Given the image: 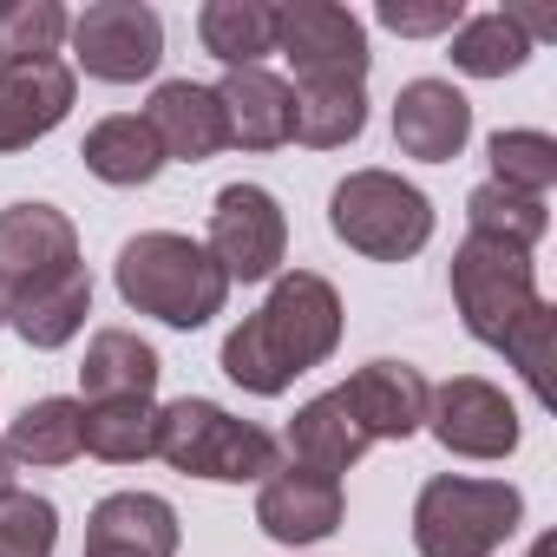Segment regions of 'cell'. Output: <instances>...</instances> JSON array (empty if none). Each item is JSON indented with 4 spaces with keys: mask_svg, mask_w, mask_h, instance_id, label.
<instances>
[{
    "mask_svg": "<svg viewBox=\"0 0 557 557\" xmlns=\"http://www.w3.org/2000/svg\"><path fill=\"white\" fill-rule=\"evenodd\" d=\"M86 544H119L138 557H177V511L158 492H112L92 505Z\"/></svg>",
    "mask_w": 557,
    "mask_h": 557,
    "instance_id": "21",
    "label": "cell"
},
{
    "mask_svg": "<svg viewBox=\"0 0 557 557\" xmlns=\"http://www.w3.org/2000/svg\"><path fill=\"white\" fill-rule=\"evenodd\" d=\"M524 518L518 485L440 472L413 498V550L420 557H492Z\"/></svg>",
    "mask_w": 557,
    "mask_h": 557,
    "instance_id": "5",
    "label": "cell"
},
{
    "mask_svg": "<svg viewBox=\"0 0 557 557\" xmlns=\"http://www.w3.org/2000/svg\"><path fill=\"white\" fill-rule=\"evenodd\" d=\"M171 472H190V479H216V485H262L275 466H283V446H275V433H262L256 420H236L230 407L216 400H171L158 407V453Z\"/></svg>",
    "mask_w": 557,
    "mask_h": 557,
    "instance_id": "4",
    "label": "cell"
},
{
    "mask_svg": "<svg viewBox=\"0 0 557 557\" xmlns=\"http://www.w3.org/2000/svg\"><path fill=\"white\" fill-rule=\"evenodd\" d=\"M8 453H14V466H66V459H79L86 453V407L60 400V394L27 400L21 420L8 426Z\"/></svg>",
    "mask_w": 557,
    "mask_h": 557,
    "instance_id": "24",
    "label": "cell"
},
{
    "mask_svg": "<svg viewBox=\"0 0 557 557\" xmlns=\"http://www.w3.org/2000/svg\"><path fill=\"white\" fill-rule=\"evenodd\" d=\"M66 34H73V14L60 0H0V66L60 60Z\"/></svg>",
    "mask_w": 557,
    "mask_h": 557,
    "instance_id": "27",
    "label": "cell"
},
{
    "mask_svg": "<svg viewBox=\"0 0 557 557\" xmlns=\"http://www.w3.org/2000/svg\"><path fill=\"white\" fill-rule=\"evenodd\" d=\"M60 544V511L40 492H0V557H53Z\"/></svg>",
    "mask_w": 557,
    "mask_h": 557,
    "instance_id": "31",
    "label": "cell"
},
{
    "mask_svg": "<svg viewBox=\"0 0 557 557\" xmlns=\"http://www.w3.org/2000/svg\"><path fill=\"white\" fill-rule=\"evenodd\" d=\"M216 106H223L230 145H243V151H283V145H296V86L275 79L269 66L223 73Z\"/></svg>",
    "mask_w": 557,
    "mask_h": 557,
    "instance_id": "14",
    "label": "cell"
},
{
    "mask_svg": "<svg viewBox=\"0 0 557 557\" xmlns=\"http://www.w3.org/2000/svg\"><path fill=\"white\" fill-rule=\"evenodd\" d=\"M342 400H348V413L361 420L368 440H413V433L426 426L433 387H426V374L407 368V361H368L361 374L342 381Z\"/></svg>",
    "mask_w": 557,
    "mask_h": 557,
    "instance_id": "15",
    "label": "cell"
},
{
    "mask_svg": "<svg viewBox=\"0 0 557 557\" xmlns=\"http://www.w3.org/2000/svg\"><path fill=\"white\" fill-rule=\"evenodd\" d=\"M426 426H433V440H440L446 453H459V459H505V453L518 446V413H511V400H505L492 381H479V374H453L446 387H433Z\"/></svg>",
    "mask_w": 557,
    "mask_h": 557,
    "instance_id": "10",
    "label": "cell"
},
{
    "mask_svg": "<svg viewBox=\"0 0 557 557\" xmlns=\"http://www.w3.org/2000/svg\"><path fill=\"white\" fill-rule=\"evenodd\" d=\"M197 40L230 73L262 66V53H275V8L269 0H210V8H197Z\"/></svg>",
    "mask_w": 557,
    "mask_h": 557,
    "instance_id": "23",
    "label": "cell"
},
{
    "mask_svg": "<svg viewBox=\"0 0 557 557\" xmlns=\"http://www.w3.org/2000/svg\"><path fill=\"white\" fill-rule=\"evenodd\" d=\"M0 329H8V289H0Z\"/></svg>",
    "mask_w": 557,
    "mask_h": 557,
    "instance_id": "36",
    "label": "cell"
},
{
    "mask_svg": "<svg viewBox=\"0 0 557 557\" xmlns=\"http://www.w3.org/2000/svg\"><path fill=\"white\" fill-rule=\"evenodd\" d=\"M275 53L296 66V92L302 86H368V27L335 8V0H296L275 8Z\"/></svg>",
    "mask_w": 557,
    "mask_h": 557,
    "instance_id": "7",
    "label": "cell"
},
{
    "mask_svg": "<svg viewBox=\"0 0 557 557\" xmlns=\"http://www.w3.org/2000/svg\"><path fill=\"white\" fill-rule=\"evenodd\" d=\"M374 21L387 34H400V40H426V34H453L466 21V8L459 0H381Z\"/></svg>",
    "mask_w": 557,
    "mask_h": 557,
    "instance_id": "32",
    "label": "cell"
},
{
    "mask_svg": "<svg viewBox=\"0 0 557 557\" xmlns=\"http://www.w3.org/2000/svg\"><path fill=\"white\" fill-rule=\"evenodd\" d=\"M531 60V40L505 21V14H472L453 27V66L472 79H505Z\"/></svg>",
    "mask_w": 557,
    "mask_h": 557,
    "instance_id": "29",
    "label": "cell"
},
{
    "mask_svg": "<svg viewBox=\"0 0 557 557\" xmlns=\"http://www.w3.org/2000/svg\"><path fill=\"white\" fill-rule=\"evenodd\" d=\"M73 112V66L34 60V66H0V151H27Z\"/></svg>",
    "mask_w": 557,
    "mask_h": 557,
    "instance_id": "17",
    "label": "cell"
},
{
    "mask_svg": "<svg viewBox=\"0 0 557 557\" xmlns=\"http://www.w3.org/2000/svg\"><path fill=\"white\" fill-rule=\"evenodd\" d=\"M466 236H485V243H511V249H531L544 230H550V210L544 197H518L505 184H479L466 197Z\"/></svg>",
    "mask_w": 557,
    "mask_h": 557,
    "instance_id": "28",
    "label": "cell"
},
{
    "mask_svg": "<svg viewBox=\"0 0 557 557\" xmlns=\"http://www.w3.org/2000/svg\"><path fill=\"white\" fill-rule=\"evenodd\" d=\"M203 249L216 256V269L230 283H262L289 249V216L262 184H223L210 203V243Z\"/></svg>",
    "mask_w": 557,
    "mask_h": 557,
    "instance_id": "9",
    "label": "cell"
},
{
    "mask_svg": "<svg viewBox=\"0 0 557 557\" xmlns=\"http://www.w3.org/2000/svg\"><path fill=\"white\" fill-rule=\"evenodd\" d=\"M329 230L368 262H407L433 243V203L394 171H348L329 197Z\"/></svg>",
    "mask_w": 557,
    "mask_h": 557,
    "instance_id": "6",
    "label": "cell"
},
{
    "mask_svg": "<svg viewBox=\"0 0 557 557\" xmlns=\"http://www.w3.org/2000/svg\"><path fill=\"white\" fill-rule=\"evenodd\" d=\"M283 446H289V459L296 466H309V472H329V479H342L374 440L361 433V420L348 413V400H342V387H329V394H315L296 420H289V433H283Z\"/></svg>",
    "mask_w": 557,
    "mask_h": 557,
    "instance_id": "19",
    "label": "cell"
},
{
    "mask_svg": "<svg viewBox=\"0 0 557 557\" xmlns=\"http://www.w3.org/2000/svg\"><path fill=\"white\" fill-rule=\"evenodd\" d=\"M151 125V138L164 145V164H203L230 145V125H223V106H216V86H197V79H164L151 92V106L138 112Z\"/></svg>",
    "mask_w": 557,
    "mask_h": 557,
    "instance_id": "16",
    "label": "cell"
},
{
    "mask_svg": "<svg viewBox=\"0 0 557 557\" xmlns=\"http://www.w3.org/2000/svg\"><path fill=\"white\" fill-rule=\"evenodd\" d=\"M472 138V99L446 79H413L394 99V145L420 164H453Z\"/></svg>",
    "mask_w": 557,
    "mask_h": 557,
    "instance_id": "13",
    "label": "cell"
},
{
    "mask_svg": "<svg viewBox=\"0 0 557 557\" xmlns=\"http://www.w3.org/2000/svg\"><path fill=\"white\" fill-rule=\"evenodd\" d=\"M492 184L518 197H544L557 184V138L550 132H492Z\"/></svg>",
    "mask_w": 557,
    "mask_h": 557,
    "instance_id": "30",
    "label": "cell"
},
{
    "mask_svg": "<svg viewBox=\"0 0 557 557\" xmlns=\"http://www.w3.org/2000/svg\"><path fill=\"white\" fill-rule=\"evenodd\" d=\"M0 492H14V453L0 446Z\"/></svg>",
    "mask_w": 557,
    "mask_h": 557,
    "instance_id": "33",
    "label": "cell"
},
{
    "mask_svg": "<svg viewBox=\"0 0 557 557\" xmlns=\"http://www.w3.org/2000/svg\"><path fill=\"white\" fill-rule=\"evenodd\" d=\"M531 557H557V537H537V544H531Z\"/></svg>",
    "mask_w": 557,
    "mask_h": 557,
    "instance_id": "35",
    "label": "cell"
},
{
    "mask_svg": "<svg viewBox=\"0 0 557 557\" xmlns=\"http://www.w3.org/2000/svg\"><path fill=\"white\" fill-rule=\"evenodd\" d=\"M335 348H342V296H335L329 275L296 269V275H283V283L269 289V302L243 329H230L223 374L243 394L275 400V394H289L296 374L322 368Z\"/></svg>",
    "mask_w": 557,
    "mask_h": 557,
    "instance_id": "2",
    "label": "cell"
},
{
    "mask_svg": "<svg viewBox=\"0 0 557 557\" xmlns=\"http://www.w3.org/2000/svg\"><path fill=\"white\" fill-rule=\"evenodd\" d=\"M79 269V230L53 203H14L0 210V289H34Z\"/></svg>",
    "mask_w": 557,
    "mask_h": 557,
    "instance_id": "11",
    "label": "cell"
},
{
    "mask_svg": "<svg viewBox=\"0 0 557 557\" xmlns=\"http://www.w3.org/2000/svg\"><path fill=\"white\" fill-rule=\"evenodd\" d=\"M86 557H138V550H119V544H86Z\"/></svg>",
    "mask_w": 557,
    "mask_h": 557,
    "instance_id": "34",
    "label": "cell"
},
{
    "mask_svg": "<svg viewBox=\"0 0 557 557\" xmlns=\"http://www.w3.org/2000/svg\"><path fill=\"white\" fill-rule=\"evenodd\" d=\"M86 407V400H79ZM86 453L106 466H138L158 453V407L151 400H92L86 407Z\"/></svg>",
    "mask_w": 557,
    "mask_h": 557,
    "instance_id": "25",
    "label": "cell"
},
{
    "mask_svg": "<svg viewBox=\"0 0 557 557\" xmlns=\"http://www.w3.org/2000/svg\"><path fill=\"white\" fill-rule=\"evenodd\" d=\"M348 498H342V479L329 472H309V466H275L256 492V524L275 537V544H322L335 537Z\"/></svg>",
    "mask_w": 557,
    "mask_h": 557,
    "instance_id": "12",
    "label": "cell"
},
{
    "mask_svg": "<svg viewBox=\"0 0 557 557\" xmlns=\"http://www.w3.org/2000/svg\"><path fill=\"white\" fill-rule=\"evenodd\" d=\"M112 275H119L125 309L158 315L164 329H184V335L203 329L210 315H223V302H230V275L216 269V256L177 230H138L119 249Z\"/></svg>",
    "mask_w": 557,
    "mask_h": 557,
    "instance_id": "3",
    "label": "cell"
},
{
    "mask_svg": "<svg viewBox=\"0 0 557 557\" xmlns=\"http://www.w3.org/2000/svg\"><path fill=\"white\" fill-rule=\"evenodd\" d=\"M66 40H73V60L106 86H138L164 60V21L145 0H92Z\"/></svg>",
    "mask_w": 557,
    "mask_h": 557,
    "instance_id": "8",
    "label": "cell"
},
{
    "mask_svg": "<svg viewBox=\"0 0 557 557\" xmlns=\"http://www.w3.org/2000/svg\"><path fill=\"white\" fill-rule=\"evenodd\" d=\"M158 348L138 342L132 329H99L86 342V361H79V387H86V407L92 400H151L158 387Z\"/></svg>",
    "mask_w": 557,
    "mask_h": 557,
    "instance_id": "20",
    "label": "cell"
},
{
    "mask_svg": "<svg viewBox=\"0 0 557 557\" xmlns=\"http://www.w3.org/2000/svg\"><path fill=\"white\" fill-rule=\"evenodd\" d=\"M453 302L472 342L498 348L537 400H550V302L537 296L531 249L466 236L453 249Z\"/></svg>",
    "mask_w": 557,
    "mask_h": 557,
    "instance_id": "1",
    "label": "cell"
},
{
    "mask_svg": "<svg viewBox=\"0 0 557 557\" xmlns=\"http://www.w3.org/2000/svg\"><path fill=\"white\" fill-rule=\"evenodd\" d=\"M368 132V86H302L296 92V145L342 151Z\"/></svg>",
    "mask_w": 557,
    "mask_h": 557,
    "instance_id": "26",
    "label": "cell"
},
{
    "mask_svg": "<svg viewBox=\"0 0 557 557\" xmlns=\"http://www.w3.org/2000/svg\"><path fill=\"white\" fill-rule=\"evenodd\" d=\"M79 158H86V171H92L99 184H119V190H138V184H151V177L164 171V145H158L151 125L132 119V112L99 119V125L86 132Z\"/></svg>",
    "mask_w": 557,
    "mask_h": 557,
    "instance_id": "22",
    "label": "cell"
},
{
    "mask_svg": "<svg viewBox=\"0 0 557 557\" xmlns=\"http://www.w3.org/2000/svg\"><path fill=\"white\" fill-rule=\"evenodd\" d=\"M92 315V275L86 262L53 275V283H34V289H14L8 296V329L27 342V348H66Z\"/></svg>",
    "mask_w": 557,
    "mask_h": 557,
    "instance_id": "18",
    "label": "cell"
}]
</instances>
